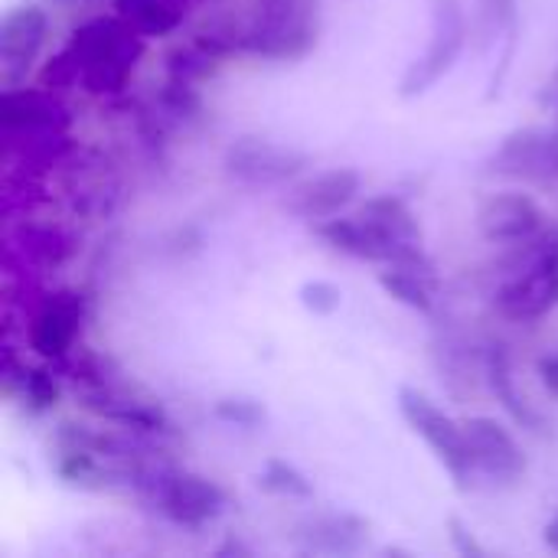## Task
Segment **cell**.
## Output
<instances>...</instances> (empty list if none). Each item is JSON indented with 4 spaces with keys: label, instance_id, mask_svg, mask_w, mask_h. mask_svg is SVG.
Instances as JSON below:
<instances>
[{
    "label": "cell",
    "instance_id": "cell-1",
    "mask_svg": "<svg viewBox=\"0 0 558 558\" xmlns=\"http://www.w3.org/2000/svg\"><path fill=\"white\" fill-rule=\"evenodd\" d=\"M144 39L121 13L85 20L43 72L49 88H78L95 98L121 95L144 56Z\"/></svg>",
    "mask_w": 558,
    "mask_h": 558
},
{
    "label": "cell",
    "instance_id": "cell-2",
    "mask_svg": "<svg viewBox=\"0 0 558 558\" xmlns=\"http://www.w3.org/2000/svg\"><path fill=\"white\" fill-rule=\"evenodd\" d=\"M317 235L340 255L356 262L389 265L422 248V229L415 213L392 193L369 196L356 213H340L317 222Z\"/></svg>",
    "mask_w": 558,
    "mask_h": 558
},
{
    "label": "cell",
    "instance_id": "cell-3",
    "mask_svg": "<svg viewBox=\"0 0 558 558\" xmlns=\"http://www.w3.org/2000/svg\"><path fill=\"white\" fill-rule=\"evenodd\" d=\"M219 39L229 52L271 62L304 59L317 43V7L314 0H262L239 26Z\"/></svg>",
    "mask_w": 558,
    "mask_h": 558
},
{
    "label": "cell",
    "instance_id": "cell-4",
    "mask_svg": "<svg viewBox=\"0 0 558 558\" xmlns=\"http://www.w3.org/2000/svg\"><path fill=\"white\" fill-rule=\"evenodd\" d=\"M137 490L163 520L183 530H203L226 513V494L219 490V484L193 471H180V468L144 471Z\"/></svg>",
    "mask_w": 558,
    "mask_h": 558
},
{
    "label": "cell",
    "instance_id": "cell-5",
    "mask_svg": "<svg viewBox=\"0 0 558 558\" xmlns=\"http://www.w3.org/2000/svg\"><path fill=\"white\" fill-rule=\"evenodd\" d=\"M88 298L75 288H59L26 307L23 340L43 363H65L82 350Z\"/></svg>",
    "mask_w": 558,
    "mask_h": 558
},
{
    "label": "cell",
    "instance_id": "cell-6",
    "mask_svg": "<svg viewBox=\"0 0 558 558\" xmlns=\"http://www.w3.org/2000/svg\"><path fill=\"white\" fill-rule=\"evenodd\" d=\"M533 245L526 265L494 298L497 314L510 324H536L558 307V235L549 242L536 239Z\"/></svg>",
    "mask_w": 558,
    "mask_h": 558
},
{
    "label": "cell",
    "instance_id": "cell-7",
    "mask_svg": "<svg viewBox=\"0 0 558 558\" xmlns=\"http://www.w3.org/2000/svg\"><path fill=\"white\" fill-rule=\"evenodd\" d=\"M399 412H402L405 425L432 448V454L441 461V468L454 477L458 487H464L477 474L464 422H454L438 402H432L418 389H402L399 392Z\"/></svg>",
    "mask_w": 558,
    "mask_h": 558
},
{
    "label": "cell",
    "instance_id": "cell-8",
    "mask_svg": "<svg viewBox=\"0 0 558 558\" xmlns=\"http://www.w3.org/2000/svg\"><path fill=\"white\" fill-rule=\"evenodd\" d=\"M468 43V16L461 0H435V20H432V39L425 56L409 69L402 78V95H422L428 92L461 56Z\"/></svg>",
    "mask_w": 558,
    "mask_h": 558
},
{
    "label": "cell",
    "instance_id": "cell-9",
    "mask_svg": "<svg viewBox=\"0 0 558 558\" xmlns=\"http://www.w3.org/2000/svg\"><path fill=\"white\" fill-rule=\"evenodd\" d=\"M543 226H546L543 206L520 190L494 193L477 209V229L490 245H513V248L530 245L533 239H539Z\"/></svg>",
    "mask_w": 558,
    "mask_h": 558
},
{
    "label": "cell",
    "instance_id": "cell-10",
    "mask_svg": "<svg viewBox=\"0 0 558 558\" xmlns=\"http://www.w3.org/2000/svg\"><path fill=\"white\" fill-rule=\"evenodd\" d=\"M360 190H363L360 170L330 167V170H320V173L307 177L304 183H298L288 193V209L298 219L324 222V219H333V216L347 213L353 206V199L360 196Z\"/></svg>",
    "mask_w": 558,
    "mask_h": 558
},
{
    "label": "cell",
    "instance_id": "cell-11",
    "mask_svg": "<svg viewBox=\"0 0 558 558\" xmlns=\"http://www.w3.org/2000/svg\"><path fill=\"white\" fill-rule=\"evenodd\" d=\"M464 432H468V445H471L477 474H484L487 481H497V484H517L526 474L523 448L517 445V438L510 435L507 425H500L497 418L477 415V418L464 422Z\"/></svg>",
    "mask_w": 558,
    "mask_h": 558
},
{
    "label": "cell",
    "instance_id": "cell-12",
    "mask_svg": "<svg viewBox=\"0 0 558 558\" xmlns=\"http://www.w3.org/2000/svg\"><path fill=\"white\" fill-rule=\"evenodd\" d=\"M49 16L43 7H16L3 16L0 26V69L3 85H13L46 49Z\"/></svg>",
    "mask_w": 558,
    "mask_h": 558
},
{
    "label": "cell",
    "instance_id": "cell-13",
    "mask_svg": "<svg viewBox=\"0 0 558 558\" xmlns=\"http://www.w3.org/2000/svg\"><path fill=\"white\" fill-rule=\"evenodd\" d=\"M494 173L504 177H523V180H546L558 170V134L523 128L513 131L504 147L490 160Z\"/></svg>",
    "mask_w": 558,
    "mask_h": 558
},
{
    "label": "cell",
    "instance_id": "cell-14",
    "mask_svg": "<svg viewBox=\"0 0 558 558\" xmlns=\"http://www.w3.org/2000/svg\"><path fill=\"white\" fill-rule=\"evenodd\" d=\"M304 167V157L268 141H239L226 154V170L248 186H275L291 180Z\"/></svg>",
    "mask_w": 558,
    "mask_h": 558
},
{
    "label": "cell",
    "instance_id": "cell-15",
    "mask_svg": "<svg viewBox=\"0 0 558 558\" xmlns=\"http://www.w3.org/2000/svg\"><path fill=\"white\" fill-rule=\"evenodd\" d=\"M379 284L405 307L428 314L438 301V281L425 258V252H412L399 262H389L386 271H379Z\"/></svg>",
    "mask_w": 558,
    "mask_h": 558
},
{
    "label": "cell",
    "instance_id": "cell-16",
    "mask_svg": "<svg viewBox=\"0 0 558 558\" xmlns=\"http://www.w3.org/2000/svg\"><path fill=\"white\" fill-rule=\"evenodd\" d=\"M75 239L59 226H23L20 232H7V258L23 255L39 268H59L72 258Z\"/></svg>",
    "mask_w": 558,
    "mask_h": 558
},
{
    "label": "cell",
    "instance_id": "cell-17",
    "mask_svg": "<svg viewBox=\"0 0 558 558\" xmlns=\"http://www.w3.org/2000/svg\"><path fill=\"white\" fill-rule=\"evenodd\" d=\"M3 386H7L10 399L23 402L33 412L52 409L59 402V396H62L59 383L52 379V369L16 360L13 353H7V360H3Z\"/></svg>",
    "mask_w": 558,
    "mask_h": 558
},
{
    "label": "cell",
    "instance_id": "cell-18",
    "mask_svg": "<svg viewBox=\"0 0 558 558\" xmlns=\"http://www.w3.org/2000/svg\"><path fill=\"white\" fill-rule=\"evenodd\" d=\"M190 7H193V0H118L114 10L141 36H167L183 23Z\"/></svg>",
    "mask_w": 558,
    "mask_h": 558
},
{
    "label": "cell",
    "instance_id": "cell-19",
    "mask_svg": "<svg viewBox=\"0 0 558 558\" xmlns=\"http://www.w3.org/2000/svg\"><path fill=\"white\" fill-rule=\"evenodd\" d=\"M369 526L366 523H360V520H353V517H327V520H317L314 526H311V539H314V546L317 549H330V553H350L353 546L350 543H343V536H356V539H363V533H366Z\"/></svg>",
    "mask_w": 558,
    "mask_h": 558
},
{
    "label": "cell",
    "instance_id": "cell-20",
    "mask_svg": "<svg viewBox=\"0 0 558 558\" xmlns=\"http://www.w3.org/2000/svg\"><path fill=\"white\" fill-rule=\"evenodd\" d=\"M262 490L268 494H281V497H311V484L284 461H271L262 474Z\"/></svg>",
    "mask_w": 558,
    "mask_h": 558
},
{
    "label": "cell",
    "instance_id": "cell-21",
    "mask_svg": "<svg viewBox=\"0 0 558 558\" xmlns=\"http://www.w3.org/2000/svg\"><path fill=\"white\" fill-rule=\"evenodd\" d=\"M301 301L314 314H333L340 307V291L330 281H311L301 288Z\"/></svg>",
    "mask_w": 558,
    "mask_h": 558
},
{
    "label": "cell",
    "instance_id": "cell-22",
    "mask_svg": "<svg viewBox=\"0 0 558 558\" xmlns=\"http://www.w3.org/2000/svg\"><path fill=\"white\" fill-rule=\"evenodd\" d=\"M216 415L219 418H226V422H235V425H255L258 418H262V412L252 405V402H242V399H226V402H219L216 405Z\"/></svg>",
    "mask_w": 558,
    "mask_h": 558
},
{
    "label": "cell",
    "instance_id": "cell-23",
    "mask_svg": "<svg viewBox=\"0 0 558 558\" xmlns=\"http://www.w3.org/2000/svg\"><path fill=\"white\" fill-rule=\"evenodd\" d=\"M539 379H543L546 392H549V396H556V399H558V350H556V353H549V356H543V360H539Z\"/></svg>",
    "mask_w": 558,
    "mask_h": 558
},
{
    "label": "cell",
    "instance_id": "cell-24",
    "mask_svg": "<svg viewBox=\"0 0 558 558\" xmlns=\"http://www.w3.org/2000/svg\"><path fill=\"white\" fill-rule=\"evenodd\" d=\"M546 543H549V546L558 553V517L549 523V526H546Z\"/></svg>",
    "mask_w": 558,
    "mask_h": 558
}]
</instances>
